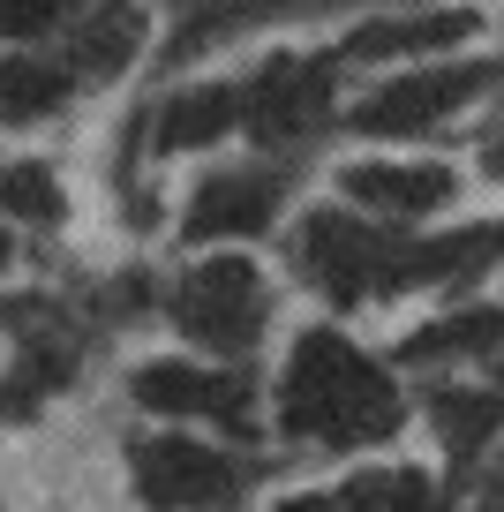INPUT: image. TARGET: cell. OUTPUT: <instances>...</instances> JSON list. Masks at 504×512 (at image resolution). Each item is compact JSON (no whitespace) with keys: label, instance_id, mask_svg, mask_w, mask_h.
Instances as JSON below:
<instances>
[{"label":"cell","instance_id":"6da1fadb","mask_svg":"<svg viewBox=\"0 0 504 512\" xmlns=\"http://www.w3.org/2000/svg\"><path fill=\"white\" fill-rule=\"evenodd\" d=\"M279 422L294 437H324V445H362V437L399 430V392L369 354H354L339 332H309L286 362Z\"/></svg>","mask_w":504,"mask_h":512},{"label":"cell","instance_id":"7a4b0ae2","mask_svg":"<svg viewBox=\"0 0 504 512\" xmlns=\"http://www.w3.org/2000/svg\"><path fill=\"white\" fill-rule=\"evenodd\" d=\"M489 76L497 68L482 61H437V68H414V76H392L354 106V128L362 136H422V128L452 121L459 106H474L489 91Z\"/></svg>","mask_w":504,"mask_h":512},{"label":"cell","instance_id":"3957f363","mask_svg":"<svg viewBox=\"0 0 504 512\" xmlns=\"http://www.w3.org/2000/svg\"><path fill=\"white\" fill-rule=\"evenodd\" d=\"M174 317L189 339H204V347H249L256 324H264V279H256L249 256H204L189 279H181L174 294Z\"/></svg>","mask_w":504,"mask_h":512},{"label":"cell","instance_id":"277c9868","mask_svg":"<svg viewBox=\"0 0 504 512\" xmlns=\"http://www.w3.org/2000/svg\"><path fill=\"white\" fill-rule=\"evenodd\" d=\"M331 61H339V53H316V61L279 53V61H264L241 83V128H249L256 144H294V136H309L331 113Z\"/></svg>","mask_w":504,"mask_h":512},{"label":"cell","instance_id":"5b68a950","mask_svg":"<svg viewBox=\"0 0 504 512\" xmlns=\"http://www.w3.org/2000/svg\"><path fill=\"white\" fill-rule=\"evenodd\" d=\"M136 475H143V497L166 512H226L234 505V460H219L196 437H151L136 452Z\"/></svg>","mask_w":504,"mask_h":512},{"label":"cell","instance_id":"8992f818","mask_svg":"<svg viewBox=\"0 0 504 512\" xmlns=\"http://www.w3.org/2000/svg\"><path fill=\"white\" fill-rule=\"evenodd\" d=\"M452 166L437 159H354L339 166V196L354 211H392V219H429L452 204Z\"/></svg>","mask_w":504,"mask_h":512},{"label":"cell","instance_id":"52a82bcc","mask_svg":"<svg viewBox=\"0 0 504 512\" xmlns=\"http://www.w3.org/2000/svg\"><path fill=\"white\" fill-rule=\"evenodd\" d=\"M482 31L474 8H414V16H369L339 38V61H429V53H459Z\"/></svg>","mask_w":504,"mask_h":512},{"label":"cell","instance_id":"ba28073f","mask_svg":"<svg viewBox=\"0 0 504 512\" xmlns=\"http://www.w3.org/2000/svg\"><path fill=\"white\" fill-rule=\"evenodd\" d=\"M151 53V16H143L136 0H98L68 23V76L76 83H121L128 68Z\"/></svg>","mask_w":504,"mask_h":512},{"label":"cell","instance_id":"9c48e42d","mask_svg":"<svg viewBox=\"0 0 504 512\" xmlns=\"http://www.w3.org/2000/svg\"><path fill=\"white\" fill-rule=\"evenodd\" d=\"M136 400L158 415H211L226 430H249V377H219V369H196V362L136 369Z\"/></svg>","mask_w":504,"mask_h":512},{"label":"cell","instance_id":"30bf717a","mask_svg":"<svg viewBox=\"0 0 504 512\" xmlns=\"http://www.w3.org/2000/svg\"><path fill=\"white\" fill-rule=\"evenodd\" d=\"M279 219V181L256 174V166H234V174H211L204 189L189 196V241H249Z\"/></svg>","mask_w":504,"mask_h":512},{"label":"cell","instance_id":"8fae6325","mask_svg":"<svg viewBox=\"0 0 504 512\" xmlns=\"http://www.w3.org/2000/svg\"><path fill=\"white\" fill-rule=\"evenodd\" d=\"M301 272H309L316 287H331L339 302H354L362 287L384 279V249L347 219V211H316V219L301 226Z\"/></svg>","mask_w":504,"mask_h":512},{"label":"cell","instance_id":"7c38bea8","mask_svg":"<svg viewBox=\"0 0 504 512\" xmlns=\"http://www.w3.org/2000/svg\"><path fill=\"white\" fill-rule=\"evenodd\" d=\"M151 136H158L166 159L211 151V144H226V136H241V83H189V91H174L158 106Z\"/></svg>","mask_w":504,"mask_h":512},{"label":"cell","instance_id":"4fadbf2b","mask_svg":"<svg viewBox=\"0 0 504 512\" xmlns=\"http://www.w3.org/2000/svg\"><path fill=\"white\" fill-rule=\"evenodd\" d=\"M68 91H76L68 61H38V53H8V61H0V121H8V128L61 113Z\"/></svg>","mask_w":504,"mask_h":512},{"label":"cell","instance_id":"5bb4252c","mask_svg":"<svg viewBox=\"0 0 504 512\" xmlns=\"http://www.w3.org/2000/svg\"><path fill=\"white\" fill-rule=\"evenodd\" d=\"M0 219L16 226L61 219V181H53L46 159H0Z\"/></svg>","mask_w":504,"mask_h":512},{"label":"cell","instance_id":"9a60e30c","mask_svg":"<svg viewBox=\"0 0 504 512\" xmlns=\"http://www.w3.org/2000/svg\"><path fill=\"white\" fill-rule=\"evenodd\" d=\"M429 415H437L444 445L467 460V452H482L489 437H497L504 407H497V392H429Z\"/></svg>","mask_w":504,"mask_h":512},{"label":"cell","instance_id":"2e32d148","mask_svg":"<svg viewBox=\"0 0 504 512\" xmlns=\"http://www.w3.org/2000/svg\"><path fill=\"white\" fill-rule=\"evenodd\" d=\"M504 339V317L497 309H459L452 324H429V332L407 339V362H429V354H459V347H497Z\"/></svg>","mask_w":504,"mask_h":512},{"label":"cell","instance_id":"e0dca14e","mask_svg":"<svg viewBox=\"0 0 504 512\" xmlns=\"http://www.w3.org/2000/svg\"><path fill=\"white\" fill-rule=\"evenodd\" d=\"M83 16V0H0V46H38V38L68 31Z\"/></svg>","mask_w":504,"mask_h":512},{"label":"cell","instance_id":"ac0fdd59","mask_svg":"<svg viewBox=\"0 0 504 512\" xmlns=\"http://www.w3.org/2000/svg\"><path fill=\"white\" fill-rule=\"evenodd\" d=\"M347 512H429L422 475H362L347 482Z\"/></svg>","mask_w":504,"mask_h":512},{"label":"cell","instance_id":"d6986e66","mask_svg":"<svg viewBox=\"0 0 504 512\" xmlns=\"http://www.w3.org/2000/svg\"><path fill=\"white\" fill-rule=\"evenodd\" d=\"M482 174L504 181V136H489V144H482Z\"/></svg>","mask_w":504,"mask_h":512},{"label":"cell","instance_id":"ffe728a7","mask_svg":"<svg viewBox=\"0 0 504 512\" xmlns=\"http://www.w3.org/2000/svg\"><path fill=\"white\" fill-rule=\"evenodd\" d=\"M286 512H324V505H316V497H294V505H286Z\"/></svg>","mask_w":504,"mask_h":512},{"label":"cell","instance_id":"44dd1931","mask_svg":"<svg viewBox=\"0 0 504 512\" xmlns=\"http://www.w3.org/2000/svg\"><path fill=\"white\" fill-rule=\"evenodd\" d=\"M0 264H8V234H0Z\"/></svg>","mask_w":504,"mask_h":512},{"label":"cell","instance_id":"7402d4cb","mask_svg":"<svg viewBox=\"0 0 504 512\" xmlns=\"http://www.w3.org/2000/svg\"><path fill=\"white\" fill-rule=\"evenodd\" d=\"M489 512H504V505H489Z\"/></svg>","mask_w":504,"mask_h":512}]
</instances>
